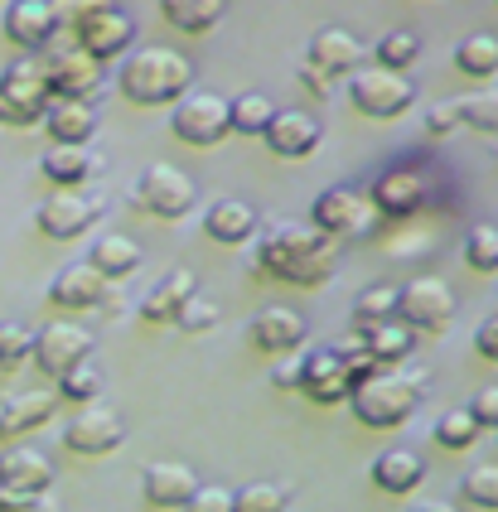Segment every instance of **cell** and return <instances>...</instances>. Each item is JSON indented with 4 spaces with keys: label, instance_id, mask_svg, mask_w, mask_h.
Wrapping results in <instances>:
<instances>
[{
    "label": "cell",
    "instance_id": "obj_53",
    "mask_svg": "<svg viewBox=\"0 0 498 512\" xmlns=\"http://www.w3.org/2000/svg\"><path fill=\"white\" fill-rule=\"evenodd\" d=\"M0 493H5V484H0Z\"/></svg>",
    "mask_w": 498,
    "mask_h": 512
},
{
    "label": "cell",
    "instance_id": "obj_36",
    "mask_svg": "<svg viewBox=\"0 0 498 512\" xmlns=\"http://www.w3.org/2000/svg\"><path fill=\"white\" fill-rule=\"evenodd\" d=\"M382 319H397V285H368L353 300V324L358 329H373Z\"/></svg>",
    "mask_w": 498,
    "mask_h": 512
},
{
    "label": "cell",
    "instance_id": "obj_41",
    "mask_svg": "<svg viewBox=\"0 0 498 512\" xmlns=\"http://www.w3.org/2000/svg\"><path fill=\"white\" fill-rule=\"evenodd\" d=\"M479 440V421L469 416V406H460V411H445L436 421V445H445V450H469Z\"/></svg>",
    "mask_w": 498,
    "mask_h": 512
},
{
    "label": "cell",
    "instance_id": "obj_32",
    "mask_svg": "<svg viewBox=\"0 0 498 512\" xmlns=\"http://www.w3.org/2000/svg\"><path fill=\"white\" fill-rule=\"evenodd\" d=\"M228 0H160V15L184 34H208V29L223 20Z\"/></svg>",
    "mask_w": 498,
    "mask_h": 512
},
{
    "label": "cell",
    "instance_id": "obj_29",
    "mask_svg": "<svg viewBox=\"0 0 498 512\" xmlns=\"http://www.w3.org/2000/svg\"><path fill=\"white\" fill-rule=\"evenodd\" d=\"M88 266H92V271H102L107 281H121V276L141 271V247H136L126 232H102V237L92 242Z\"/></svg>",
    "mask_w": 498,
    "mask_h": 512
},
{
    "label": "cell",
    "instance_id": "obj_49",
    "mask_svg": "<svg viewBox=\"0 0 498 512\" xmlns=\"http://www.w3.org/2000/svg\"><path fill=\"white\" fill-rule=\"evenodd\" d=\"M474 348H479V358L498 363V314H489V319L474 329Z\"/></svg>",
    "mask_w": 498,
    "mask_h": 512
},
{
    "label": "cell",
    "instance_id": "obj_23",
    "mask_svg": "<svg viewBox=\"0 0 498 512\" xmlns=\"http://www.w3.org/2000/svg\"><path fill=\"white\" fill-rule=\"evenodd\" d=\"M59 29H54V15H49V0H10L5 5V39L15 44V49H44L49 39H54Z\"/></svg>",
    "mask_w": 498,
    "mask_h": 512
},
{
    "label": "cell",
    "instance_id": "obj_2",
    "mask_svg": "<svg viewBox=\"0 0 498 512\" xmlns=\"http://www.w3.org/2000/svg\"><path fill=\"white\" fill-rule=\"evenodd\" d=\"M426 392H431V372L426 368H397V363H392V368H378L368 382H358L349 392V406L363 426L397 430L421 411Z\"/></svg>",
    "mask_w": 498,
    "mask_h": 512
},
{
    "label": "cell",
    "instance_id": "obj_39",
    "mask_svg": "<svg viewBox=\"0 0 498 512\" xmlns=\"http://www.w3.org/2000/svg\"><path fill=\"white\" fill-rule=\"evenodd\" d=\"M421 54V34H411V29H392V34H382L378 39V63L382 68H397V73H407L411 63Z\"/></svg>",
    "mask_w": 498,
    "mask_h": 512
},
{
    "label": "cell",
    "instance_id": "obj_11",
    "mask_svg": "<svg viewBox=\"0 0 498 512\" xmlns=\"http://www.w3.org/2000/svg\"><path fill=\"white\" fill-rule=\"evenodd\" d=\"M92 334L83 329V324H68V319H59V324H44L39 334H34V368L49 372V377H63L68 368H78V363H88L92 358Z\"/></svg>",
    "mask_w": 498,
    "mask_h": 512
},
{
    "label": "cell",
    "instance_id": "obj_7",
    "mask_svg": "<svg viewBox=\"0 0 498 512\" xmlns=\"http://www.w3.org/2000/svg\"><path fill=\"white\" fill-rule=\"evenodd\" d=\"M131 203L136 208H146L150 218H165V223H175L184 218L194 203H199V189H194V179L175 165H165V160H155L141 179H136V189H131Z\"/></svg>",
    "mask_w": 498,
    "mask_h": 512
},
{
    "label": "cell",
    "instance_id": "obj_51",
    "mask_svg": "<svg viewBox=\"0 0 498 512\" xmlns=\"http://www.w3.org/2000/svg\"><path fill=\"white\" fill-rule=\"evenodd\" d=\"M300 83L310 87V92H329V87H334V83H329V78L320 73V68H315V63H305V68H300Z\"/></svg>",
    "mask_w": 498,
    "mask_h": 512
},
{
    "label": "cell",
    "instance_id": "obj_46",
    "mask_svg": "<svg viewBox=\"0 0 498 512\" xmlns=\"http://www.w3.org/2000/svg\"><path fill=\"white\" fill-rule=\"evenodd\" d=\"M184 512H233V488H223V484H199L194 493H189Z\"/></svg>",
    "mask_w": 498,
    "mask_h": 512
},
{
    "label": "cell",
    "instance_id": "obj_1",
    "mask_svg": "<svg viewBox=\"0 0 498 512\" xmlns=\"http://www.w3.org/2000/svg\"><path fill=\"white\" fill-rule=\"evenodd\" d=\"M257 266L286 285H305V290L324 285L334 276V237H324L320 228H291V223L262 228Z\"/></svg>",
    "mask_w": 498,
    "mask_h": 512
},
{
    "label": "cell",
    "instance_id": "obj_48",
    "mask_svg": "<svg viewBox=\"0 0 498 512\" xmlns=\"http://www.w3.org/2000/svg\"><path fill=\"white\" fill-rule=\"evenodd\" d=\"M469 416L479 421V430H484V426L498 430V387H484V392H474V401H469Z\"/></svg>",
    "mask_w": 498,
    "mask_h": 512
},
{
    "label": "cell",
    "instance_id": "obj_8",
    "mask_svg": "<svg viewBox=\"0 0 498 512\" xmlns=\"http://www.w3.org/2000/svg\"><path fill=\"white\" fill-rule=\"evenodd\" d=\"M310 228H320L324 237H363V232H373L378 223V208L368 194H358L349 184H334V189H324L315 208H310Z\"/></svg>",
    "mask_w": 498,
    "mask_h": 512
},
{
    "label": "cell",
    "instance_id": "obj_30",
    "mask_svg": "<svg viewBox=\"0 0 498 512\" xmlns=\"http://www.w3.org/2000/svg\"><path fill=\"white\" fill-rule=\"evenodd\" d=\"M44 126L63 145H88L92 131H97V112H92V102H49Z\"/></svg>",
    "mask_w": 498,
    "mask_h": 512
},
{
    "label": "cell",
    "instance_id": "obj_16",
    "mask_svg": "<svg viewBox=\"0 0 498 512\" xmlns=\"http://www.w3.org/2000/svg\"><path fill=\"white\" fill-rule=\"evenodd\" d=\"M131 34H136V29H131V15L117 10V5H102L73 39H78V49H83L88 58L107 63V58H121L126 49H131Z\"/></svg>",
    "mask_w": 498,
    "mask_h": 512
},
{
    "label": "cell",
    "instance_id": "obj_5",
    "mask_svg": "<svg viewBox=\"0 0 498 512\" xmlns=\"http://www.w3.org/2000/svg\"><path fill=\"white\" fill-rule=\"evenodd\" d=\"M349 102L363 116H378V121H392V116L411 112L416 102V83L397 68H382V63H368V68H353L349 73Z\"/></svg>",
    "mask_w": 498,
    "mask_h": 512
},
{
    "label": "cell",
    "instance_id": "obj_35",
    "mask_svg": "<svg viewBox=\"0 0 498 512\" xmlns=\"http://www.w3.org/2000/svg\"><path fill=\"white\" fill-rule=\"evenodd\" d=\"M271 116H276V102L262 97V92H242V97L228 102V126H233L237 136H262Z\"/></svg>",
    "mask_w": 498,
    "mask_h": 512
},
{
    "label": "cell",
    "instance_id": "obj_50",
    "mask_svg": "<svg viewBox=\"0 0 498 512\" xmlns=\"http://www.w3.org/2000/svg\"><path fill=\"white\" fill-rule=\"evenodd\" d=\"M271 387H281V392L300 387V368H295V363H276V368H271Z\"/></svg>",
    "mask_w": 498,
    "mask_h": 512
},
{
    "label": "cell",
    "instance_id": "obj_52",
    "mask_svg": "<svg viewBox=\"0 0 498 512\" xmlns=\"http://www.w3.org/2000/svg\"><path fill=\"white\" fill-rule=\"evenodd\" d=\"M411 512H455V503H445V498H426V503H416Z\"/></svg>",
    "mask_w": 498,
    "mask_h": 512
},
{
    "label": "cell",
    "instance_id": "obj_25",
    "mask_svg": "<svg viewBox=\"0 0 498 512\" xmlns=\"http://www.w3.org/2000/svg\"><path fill=\"white\" fill-rule=\"evenodd\" d=\"M59 411V392H25V397H10L0 406V440H25L30 430L49 426Z\"/></svg>",
    "mask_w": 498,
    "mask_h": 512
},
{
    "label": "cell",
    "instance_id": "obj_47",
    "mask_svg": "<svg viewBox=\"0 0 498 512\" xmlns=\"http://www.w3.org/2000/svg\"><path fill=\"white\" fill-rule=\"evenodd\" d=\"M421 126H426V136H436V141L455 136V131H460V112H455V97H450V102H436V107H426Z\"/></svg>",
    "mask_w": 498,
    "mask_h": 512
},
{
    "label": "cell",
    "instance_id": "obj_38",
    "mask_svg": "<svg viewBox=\"0 0 498 512\" xmlns=\"http://www.w3.org/2000/svg\"><path fill=\"white\" fill-rule=\"evenodd\" d=\"M291 508V488L286 484H247L233 493V512H286Z\"/></svg>",
    "mask_w": 498,
    "mask_h": 512
},
{
    "label": "cell",
    "instance_id": "obj_43",
    "mask_svg": "<svg viewBox=\"0 0 498 512\" xmlns=\"http://www.w3.org/2000/svg\"><path fill=\"white\" fill-rule=\"evenodd\" d=\"M34 348V334L20 324V319H0V368H15L25 363Z\"/></svg>",
    "mask_w": 498,
    "mask_h": 512
},
{
    "label": "cell",
    "instance_id": "obj_19",
    "mask_svg": "<svg viewBox=\"0 0 498 512\" xmlns=\"http://www.w3.org/2000/svg\"><path fill=\"white\" fill-rule=\"evenodd\" d=\"M102 295H107V276L92 271L88 261L63 266L59 276L49 281V305H59V310H97Z\"/></svg>",
    "mask_w": 498,
    "mask_h": 512
},
{
    "label": "cell",
    "instance_id": "obj_42",
    "mask_svg": "<svg viewBox=\"0 0 498 512\" xmlns=\"http://www.w3.org/2000/svg\"><path fill=\"white\" fill-rule=\"evenodd\" d=\"M97 392H102V368H97V363H78V368H68L59 377V397L63 401L88 406V401H97Z\"/></svg>",
    "mask_w": 498,
    "mask_h": 512
},
{
    "label": "cell",
    "instance_id": "obj_13",
    "mask_svg": "<svg viewBox=\"0 0 498 512\" xmlns=\"http://www.w3.org/2000/svg\"><path fill=\"white\" fill-rule=\"evenodd\" d=\"M44 78H49L54 102H88L102 87V63L88 58L83 49H59V54L44 58Z\"/></svg>",
    "mask_w": 498,
    "mask_h": 512
},
{
    "label": "cell",
    "instance_id": "obj_12",
    "mask_svg": "<svg viewBox=\"0 0 498 512\" xmlns=\"http://www.w3.org/2000/svg\"><path fill=\"white\" fill-rule=\"evenodd\" d=\"M121 440H126V421H121L112 406H83L68 426H63V445L73 450V455L83 459H97V455H112Z\"/></svg>",
    "mask_w": 498,
    "mask_h": 512
},
{
    "label": "cell",
    "instance_id": "obj_22",
    "mask_svg": "<svg viewBox=\"0 0 498 512\" xmlns=\"http://www.w3.org/2000/svg\"><path fill=\"white\" fill-rule=\"evenodd\" d=\"M262 228V218H257V208L247 199H213L204 208V232L213 242H223V247H242V242H252Z\"/></svg>",
    "mask_w": 498,
    "mask_h": 512
},
{
    "label": "cell",
    "instance_id": "obj_37",
    "mask_svg": "<svg viewBox=\"0 0 498 512\" xmlns=\"http://www.w3.org/2000/svg\"><path fill=\"white\" fill-rule=\"evenodd\" d=\"M465 266L479 276L498 271V223H474L465 232Z\"/></svg>",
    "mask_w": 498,
    "mask_h": 512
},
{
    "label": "cell",
    "instance_id": "obj_14",
    "mask_svg": "<svg viewBox=\"0 0 498 512\" xmlns=\"http://www.w3.org/2000/svg\"><path fill=\"white\" fill-rule=\"evenodd\" d=\"M262 141L266 150L276 155V160H305V155H315L324 141V131H320V121L305 112V107H276V116L266 121V131H262Z\"/></svg>",
    "mask_w": 498,
    "mask_h": 512
},
{
    "label": "cell",
    "instance_id": "obj_31",
    "mask_svg": "<svg viewBox=\"0 0 498 512\" xmlns=\"http://www.w3.org/2000/svg\"><path fill=\"white\" fill-rule=\"evenodd\" d=\"M455 68L474 78V83H489L498 73V34H465L460 44H455Z\"/></svg>",
    "mask_w": 498,
    "mask_h": 512
},
{
    "label": "cell",
    "instance_id": "obj_40",
    "mask_svg": "<svg viewBox=\"0 0 498 512\" xmlns=\"http://www.w3.org/2000/svg\"><path fill=\"white\" fill-rule=\"evenodd\" d=\"M460 493H465V503L484 512H498V464H474L465 479H460Z\"/></svg>",
    "mask_w": 498,
    "mask_h": 512
},
{
    "label": "cell",
    "instance_id": "obj_9",
    "mask_svg": "<svg viewBox=\"0 0 498 512\" xmlns=\"http://www.w3.org/2000/svg\"><path fill=\"white\" fill-rule=\"evenodd\" d=\"M170 131H175L184 145H218L233 126H228V97L218 92H184L175 102V116H170Z\"/></svg>",
    "mask_w": 498,
    "mask_h": 512
},
{
    "label": "cell",
    "instance_id": "obj_17",
    "mask_svg": "<svg viewBox=\"0 0 498 512\" xmlns=\"http://www.w3.org/2000/svg\"><path fill=\"white\" fill-rule=\"evenodd\" d=\"M368 199L378 208V218H416L426 208V179L416 170H387Z\"/></svg>",
    "mask_w": 498,
    "mask_h": 512
},
{
    "label": "cell",
    "instance_id": "obj_18",
    "mask_svg": "<svg viewBox=\"0 0 498 512\" xmlns=\"http://www.w3.org/2000/svg\"><path fill=\"white\" fill-rule=\"evenodd\" d=\"M305 63H315L324 78L334 83V78H349L353 68L363 63V44L353 39L349 29L324 25V29H315V39H310V54H305Z\"/></svg>",
    "mask_w": 498,
    "mask_h": 512
},
{
    "label": "cell",
    "instance_id": "obj_21",
    "mask_svg": "<svg viewBox=\"0 0 498 512\" xmlns=\"http://www.w3.org/2000/svg\"><path fill=\"white\" fill-rule=\"evenodd\" d=\"M0 484L10 493H49L54 488V459L44 450H30V445H15L0 455Z\"/></svg>",
    "mask_w": 498,
    "mask_h": 512
},
{
    "label": "cell",
    "instance_id": "obj_45",
    "mask_svg": "<svg viewBox=\"0 0 498 512\" xmlns=\"http://www.w3.org/2000/svg\"><path fill=\"white\" fill-rule=\"evenodd\" d=\"M175 324H179V334H208V329L218 324V305L194 290V295L184 300V310L175 314Z\"/></svg>",
    "mask_w": 498,
    "mask_h": 512
},
{
    "label": "cell",
    "instance_id": "obj_44",
    "mask_svg": "<svg viewBox=\"0 0 498 512\" xmlns=\"http://www.w3.org/2000/svg\"><path fill=\"white\" fill-rule=\"evenodd\" d=\"M102 5H107V0H49V15H54V29H63V34H78V29L88 25Z\"/></svg>",
    "mask_w": 498,
    "mask_h": 512
},
{
    "label": "cell",
    "instance_id": "obj_26",
    "mask_svg": "<svg viewBox=\"0 0 498 512\" xmlns=\"http://www.w3.org/2000/svg\"><path fill=\"white\" fill-rule=\"evenodd\" d=\"M194 290H199V276H194L189 266H179V271H170L155 290H146L141 319H146V324H175V314L184 310V300H189Z\"/></svg>",
    "mask_w": 498,
    "mask_h": 512
},
{
    "label": "cell",
    "instance_id": "obj_33",
    "mask_svg": "<svg viewBox=\"0 0 498 512\" xmlns=\"http://www.w3.org/2000/svg\"><path fill=\"white\" fill-rule=\"evenodd\" d=\"M363 343H368V353L378 358L382 368H392V363H402V358L411 353L416 334H411L402 319H382V324H373V329H363Z\"/></svg>",
    "mask_w": 498,
    "mask_h": 512
},
{
    "label": "cell",
    "instance_id": "obj_15",
    "mask_svg": "<svg viewBox=\"0 0 498 512\" xmlns=\"http://www.w3.org/2000/svg\"><path fill=\"white\" fill-rule=\"evenodd\" d=\"M300 392L310 401H320V406H339V401H349V372H344V358L334 353V348H310L300 363Z\"/></svg>",
    "mask_w": 498,
    "mask_h": 512
},
{
    "label": "cell",
    "instance_id": "obj_6",
    "mask_svg": "<svg viewBox=\"0 0 498 512\" xmlns=\"http://www.w3.org/2000/svg\"><path fill=\"white\" fill-rule=\"evenodd\" d=\"M397 319L411 334H440L455 319V290L440 276H416V281L397 285Z\"/></svg>",
    "mask_w": 498,
    "mask_h": 512
},
{
    "label": "cell",
    "instance_id": "obj_4",
    "mask_svg": "<svg viewBox=\"0 0 498 512\" xmlns=\"http://www.w3.org/2000/svg\"><path fill=\"white\" fill-rule=\"evenodd\" d=\"M49 78L44 58H15L0 73V126H39L49 112Z\"/></svg>",
    "mask_w": 498,
    "mask_h": 512
},
{
    "label": "cell",
    "instance_id": "obj_24",
    "mask_svg": "<svg viewBox=\"0 0 498 512\" xmlns=\"http://www.w3.org/2000/svg\"><path fill=\"white\" fill-rule=\"evenodd\" d=\"M252 343L262 348V353H271V358H286V353H295L300 343H305V319L295 310H286V305H266L257 319H252Z\"/></svg>",
    "mask_w": 498,
    "mask_h": 512
},
{
    "label": "cell",
    "instance_id": "obj_3",
    "mask_svg": "<svg viewBox=\"0 0 498 512\" xmlns=\"http://www.w3.org/2000/svg\"><path fill=\"white\" fill-rule=\"evenodd\" d=\"M117 87L126 102L136 107H170L184 92H194V63L179 54V49H165V44H146L121 63Z\"/></svg>",
    "mask_w": 498,
    "mask_h": 512
},
{
    "label": "cell",
    "instance_id": "obj_28",
    "mask_svg": "<svg viewBox=\"0 0 498 512\" xmlns=\"http://www.w3.org/2000/svg\"><path fill=\"white\" fill-rule=\"evenodd\" d=\"M92 165H97L92 145H63V141H54L44 155H39V174H44V179H54L59 189H78V184L92 174Z\"/></svg>",
    "mask_w": 498,
    "mask_h": 512
},
{
    "label": "cell",
    "instance_id": "obj_34",
    "mask_svg": "<svg viewBox=\"0 0 498 512\" xmlns=\"http://www.w3.org/2000/svg\"><path fill=\"white\" fill-rule=\"evenodd\" d=\"M455 112H460V126L479 131V136H498V87H479V92L455 97Z\"/></svg>",
    "mask_w": 498,
    "mask_h": 512
},
{
    "label": "cell",
    "instance_id": "obj_20",
    "mask_svg": "<svg viewBox=\"0 0 498 512\" xmlns=\"http://www.w3.org/2000/svg\"><path fill=\"white\" fill-rule=\"evenodd\" d=\"M194 488H199V474L179 459H155L141 474V493H146L150 508H184Z\"/></svg>",
    "mask_w": 498,
    "mask_h": 512
},
{
    "label": "cell",
    "instance_id": "obj_27",
    "mask_svg": "<svg viewBox=\"0 0 498 512\" xmlns=\"http://www.w3.org/2000/svg\"><path fill=\"white\" fill-rule=\"evenodd\" d=\"M421 479H426V459L416 455V450H382L378 459H373V484L382 488V493H411V488H421Z\"/></svg>",
    "mask_w": 498,
    "mask_h": 512
},
{
    "label": "cell",
    "instance_id": "obj_10",
    "mask_svg": "<svg viewBox=\"0 0 498 512\" xmlns=\"http://www.w3.org/2000/svg\"><path fill=\"white\" fill-rule=\"evenodd\" d=\"M97 213H102V199H97V194L59 189V194H49V199L34 208V223H39L44 237H54V242H73V237H83V232L97 223Z\"/></svg>",
    "mask_w": 498,
    "mask_h": 512
}]
</instances>
